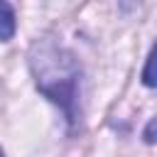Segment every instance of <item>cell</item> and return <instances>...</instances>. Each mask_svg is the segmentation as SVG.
I'll return each instance as SVG.
<instances>
[{
	"label": "cell",
	"mask_w": 157,
	"mask_h": 157,
	"mask_svg": "<svg viewBox=\"0 0 157 157\" xmlns=\"http://www.w3.org/2000/svg\"><path fill=\"white\" fill-rule=\"evenodd\" d=\"M29 71L37 91L61 108L69 128L81 120V64L71 49L52 37H42L29 47Z\"/></svg>",
	"instance_id": "1"
},
{
	"label": "cell",
	"mask_w": 157,
	"mask_h": 157,
	"mask_svg": "<svg viewBox=\"0 0 157 157\" xmlns=\"http://www.w3.org/2000/svg\"><path fill=\"white\" fill-rule=\"evenodd\" d=\"M15 27H17V22H15V10H12V5L5 2V0H0V42L12 39V37H15Z\"/></svg>",
	"instance_id": "2"
},
{
	"label": "cell",
	"mask_w": 157,
	"mask_h": 157,
	"mask_svg": "<svg viewBox=\"0 0 157 157\" xmlns=\"http://www.w3.org/2000/svg\"><path fill=\"white\" fill-rule=\"evenodd\" d=\"M142 83H145L147 88L155 86V81H152V54L147 56V64H145V71H142Z\"/></svg>",
	"instance_id": "3"
},
{
	"label": "cell",
	"mask_w": 157,
	"mask_h": 157,
	"mask_svg": "<svg viewBox=\"0 0 157 157\" xmlns=\"http://www.w3.org/2000/svg\"><path fill=\"white\" fill-rule=\"evenodd\" d=\"M152 130H155V120H150V125H147V130H145V140H147V142H155Z\"/></svg>",
	"instance_id": "4"
},
{
	"label": "cell",
	"mask_w": 157,
	"mask_h": 157,
	"mask_svg": "<svg viewBox=\"0 0 157 157\" xmlns=\"http://www.w3.org/2000/svg\"><path fill=\"white\" fill-rule=\"evenodd\" d=\"M0 157H2V150H0Z\"/></svg>",
	"instance_id": "5"
}]
</instances>
